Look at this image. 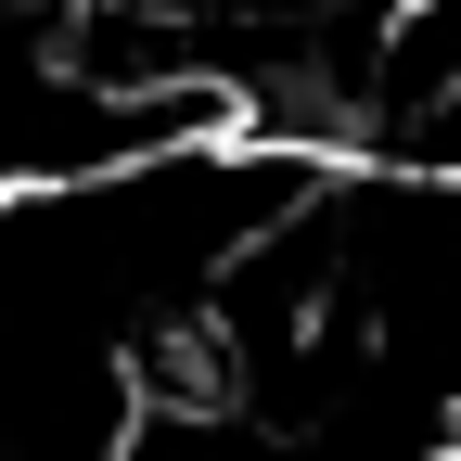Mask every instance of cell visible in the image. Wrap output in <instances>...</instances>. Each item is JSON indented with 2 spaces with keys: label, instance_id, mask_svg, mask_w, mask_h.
Listing matches in <instances>:
<instances>
[{
  "label": "cell",
  "instance_id": "cell-1",
  "mask_svg": "<svg viewBox=\"0 0 461 461\" xmlns=\"http://www.w3.org/2000/svg\"><path fill=\"white\" fill-rule=\"evenodd\" d=\"M423 461H461V436H448V448H423Z\"/></svg>",
  "mask_w": 461,
  "mask_h": 461
}]
</instances>
